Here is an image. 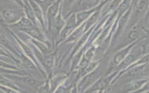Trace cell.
<instances>
[{
	"label": "cell",
	"instance_id": "obj_1",
	"mask_svg": "<svg viewBox=\"0 0 149 93\" xmlns=\"http://www.w3.org/2000/svg\"><path fill=\"white\" fill-rule=\"evenodd\" d=\"M22 14L20 10L10 8L2 9L1 12L2 19L8 23H13L19 20L21 17Z\"/></svg>",
	"mask_w": 149,
	"mask_h": 93
},
{
	"label": "cell",
	"instance_id": "obj_2",
	"mask_svg": "<svg viewBox=\"0 0 149 93\" xmlns=\"http://www.w3.org/2000/svg\"><path fill=\"white\" fill-rule=\"evenodd\" d=\"M15 26L24 31L33 27L30 20L26 18H22Z\"/></svg>",
	"mask_w": 149,
	"mask_h": 93
},
{
	"label": "cell",
	"instance_id": "obj_3",
	"mask_svg": "<svg viewBox=\"0 0 149 93\" xmlns=\"http://www.w3.org/2000/svg\"><path fill=\"white\" fill-rule=\"evenodd\" d=\"M108 83V81L107 79H101L99 80L97 83H95L91 88L89 90L90 92H92L93 91H95L97 90H102L105 88Z\"/></svg>",
	"mask_w": 149,
	"mask_h": 93
},
{
	"label": "cell",
	"instance_id": "obj_4",
	"mask_svg": "<svg viewBox=\"0 0 149 93\" xmlns=\"http://www.w3.org/2000/svg\"><path fill=\"white\" fill-rule=\"evenodd\" d=\"M97 74L98 73H97L96 72H93L88 74L87 77H86L81 83V88H85L88 85H89L92 81H93L95 80Z\"/></svg>",
	"mask_w": 149,
	"mask_h": 93
},
{
	"label": "cell",
	"instance_id": "obj_5",
	"mask_svg": "<svg viewBox=\"0 0 149 93\" xmlns=\"http://www.w3.org/2000/svg\"><path fill=\"white\" fill-rule=\"evenodd\" d=\"M58 6H59V1L56 2L54 4H53L49 9L48 12V19L49 22L53 19V18L55 16L57 11L58 10Z\"/></svg>",
	"mask_w": 149,
	"mask_h": 93
},
{
	"label": "cell",
	"instance_id": "obj_6",
	"mask_svg": "<svg viewBox=\"0 0 149 93\" xmlns=\"http://www.w3.org/2000/svg\"><path fill=\"white\" fill-rule=\"evenodd\" d=\"M8 77H11L12 78H16L17 80L21 81L24 84L28 85H34L36 83V81L34 79L29 77H14L12 76H7Z\"/></svg>",
	"mask_w": 149,
	"mask_h": 93
},
{
	"label": "cell",
	"instance_id": "obj_7",
	"mask_svg": "<svg viewBox=\"0 0 149 93\" xmlns=\"http://www.w3.org/2000/svg\"><path fill=\"white\" fill-rule=\"evenodd\" d=\"M94 9H91L89 11H84V12H81L79 13L77 16V23H80L83 20H84L86 19H87L90 15L93 12Z\"/></svg>",
	"mask_w": 149,
	"mask_h": 93
},
{
	"label": "cell",
	"instance_id": "obj_8",
	"mask_svg": "<svg viewBox=\"0 0 149 93\" xmlns=\"http://www.w3.org/2000/svg\"><path fill=\"white\" fill-rule=\"evenodd\" d=\"M0 84L2 85L3 87H9L12 89H16V86L8 78L0 75Z\"/></svg>",
	"mask_w": 149,
	"mask_h": 93
},
{
	"label": "cell",
	"instance_id": "obj_9",
	"mask_svg": "<svg viewBox=\"0 0 149 93\" xmlns=\"http://www.w3.org/2000/svg\"><path fill=\"white\" fill-rule=\"evenodd\" d=\"M26 4L24 5V9L26 13L28 16V17L32 21L34 22L35 21V17H34V13L33 12V10L31 6L27 3V2H24Z\"/></svg>",
	"mask_w": 149,
	"mask_h": 93
},
{
	"label": "cell",
	"instance_id": "obj_10",
	"mask_svg": "<svg viewBox=\"0 0 149 93\" xmlns=\"http://www.w3.org/2000/svg\"><path fill=\"white\" fill-rule=\"evenodd\" d=\"M25 31L34 37L37 38L38 39H41L42 38L41 34H40V32L39 31V30L34 27H31L29 30H26Z\"/></svg>",
	"mask_w": 149,
	"mask_h": 93
},
{
	"label": "cell",
	"instance_id": "obj_11",
	"mask_svg": "<svg viewBox=\"0 0 149 93\" xmlns=\"http://www.w3.org/2000/svg\"><path fill=\"white\" fill-rule=\"evenodd\" d=\"M30 2L31 5V6H32L31 8L33 10L34 15H36L38 17V19L41 20V10L40 9L39 7L34 2L30 1Z\"/></svg>",
	"mask_w": 149,
	"mask_h": 93
},
{
	"label": "cell",
	"instance_id": "obj_12",
	"mask_svg": "<svg viewBox=\"0 0 149 93\" xmlns=\"http://www.w3.org/2000/svg\"><path fill=\"white\" fill-rule=\"evenodd\" d=\"M127 51H128V49L123 50V51L118 52L116 55V56H115L114 59H113V61H114L115 64H117V63H119L120 62V60H122L123 59V58L125 57V56L127 53Z\"/></svg>",
	"mask_w": 149,
	"mask_h": 93
},
{
	"label": "cell",
	"instance_id": "obj_13",
	"mask_svg": "<svg viewBox=\"0 0 149 93\" xmlns=\"http://www.w3.org/2000/svg\"><path fill=\"white\" fill-rule=\"evenodd\" d=\"M54 27L55 29L59 31L63 25V22L61 17L60 15H58L54 20Z\"/></svg>",
	"mask_w": 149,
	"mask_h": 93
},
{
	"label": "cell",
	"instance_id": "obj_14",
	"mask_svg": "<svg viewBox=\"0 0 149 93\" xmlns=\"http://www.w3.org/2000/svg\"><path fill=\"white\" fill-rule=\"evenodd\" d=\"M147 3L145 1H141L137 8V12L138 13H143L147 8Z\"/></svg>",
	"mask_w": 149,
	"mask_h": 93
},
{
	"label": "cell",
	"instance_id": "obj_15",
	"mask_svg": "<svg viewBox=\"0 0 149 93\" xmlns=\"http://www.w3.org/2000/svg\"><path fill=\"white\" fill-rule=\"evenodd\" d=\"M134 58V56L133 55H130L127 56L123 60V62L122 63V66H126L129 65L130 63H131Z\"/></svg>",
	"mask_w": 149,
	"mask_h": 93
},
{
	"label": "cell",
	"instance_id": "obj_16",
	"mask_svg": "<svg viewBox=\"0 0 149 93\" xmlns=\"http://www.w3.org/2000/svg\"><path fill=\"white\" fill-rule=\"evenodd\" d=\"M97 17H98V13H95L94 15H93L90 18V19L88 20V22L87 23V27H89L90 26H91L93 23H94L95 20H97Z\"/></svg>",
	"mask_w": 149,
	"mask_h": 93
},
{
	"label": "cell",
	"instance_id": "obj_17",
	"mask_svg": "<svg viewBox=\"0 0 149 93\" xmlns=\"http://www.w3.org/2000/svg\"><path fill=\"white\" fill-rule=\"evenodd\" d=\"M138 37V32L136 30H133L131 33H130L128 38L130 41L134 40Z\"/></svg>",
	"mask_w": 149,
	"mask_h": 93
},
{
	"label": "cell",
	"instance_id": "obj_18",
	"mask_svg": "<svg viewBox=\"0 0 149 93\" xmlns=\"http://www.w3.org/2000/svg\"><path fill=\"white\" fill-rule=\"evenodd\" d=\"M0 90L3 92V93H17L15 91L12 90V88H7L6 87H2L0 86Z\"/></svg>",
	"mask_w": 149,
	"mask_h": 93
},
{
	"label": "cell",
	"instance_id": "obj_19",
	"mask_svg": "<svg viewBox=\"0 0 149 93\" xmlns=\"http://www.w3.org/2000/svg\"><path fill=\"white\" fill-rule=\"evenodd\" d=\"M23 64L25 66L29 67V68H34V67L33 63L27 58H24L23 59Z\"/></svg>",
	"mask_w": 149,
	"mask_h": 93
},
{
	"label": "cell",
	"instance_id": "obj_20",
	"mask_svg": "<svg viewBox=\"0 0 149 93\" xmlns=\"http://www.w3.org/2000/svg\"><path fill=\"white\" fill-rule=\"evenodd\" d=\"M141 83H141V82H140V81H139V82H136V83H132V84H130V85H128L127 89H128L129 90H133V89H134V88L136 89V88L139 87L140 86V85L141 84Z\"/></svg>",
	"mask_w": 149,
	"mask_h": 93
},
{
	"label": "cell",
	"instance_id": "obj_21",
	"mask_svg": "<svg viewBox=\"0 0 149 93\" xmlns=\"http://www.w3.org/2000/svg\"><path fill=\"white\" fill-rule=\"evenodd\" d=\"M22 46H23V48L24 49V51L26 52V53L30 56H32V53H31V51L30 50V48H29L27 46H26L25 45H23L22 44Z\"/></svg>",
	"mask_w": 149,
	"mask_h": 93
},
{
	"label": "cell",
	"instance_id": "obj_22",
	"mask_svg": "<svg viewBox=\"0 0 149 93\" xmlns=\"http://www.w3.org/2000/svg\"><path fill=\"white\" fill-rule=\"evenodd\" d=\"M0 43L4 45H8V41L3 35H0Z\"/></svg>",
	"mask_w": 149,
	"mask_h": 93
},
{
	"label": "cell",
	"instance_id": "obj_23",
	"mask_svg": "<svg viewBox=\"0 0 149 93\" xmlns=\"http://www.w3.org/2000/svg\"><path fill=\"white\" fill-rule=\"evenodd\" d=\"M48 91H49V87L48 85H45L43 87L41 88L40 92V93H48Z\"/></svg>",
	"mask_w": 149,
	"mask_h": 93
},
{
	"label": "cell",
	"instance_id": "obj_24",
	"mask_svg": "<svg viewBox=\"0 0 149 93\" xmlns=\"http://www.w3.org/2000/svg\"><path fill=\"white\" fill-rule=\"evenodd\" d=\"M52 58H49L47 59V60H46V65H47V66L51 67L52 66Z\"/></svg>",
	"mask_w": 149,
	"mask_h": 93
},
{
	"label": "cell",
	"instance_id": "obj_25",
	"mask_svg": "<svg viewBox=\"0 0 149 93\" xmlns=\"http://www.w3.org/2000/svg\"><path fill=\"white\" fill-rule=\"evenodd\" d=\"M0 55H6V53L3 51V50L0 48Z\"/></svg>",
	"mask_w": 149,
	"mask_h": 93
},
{
	"label": "cell",
	"instance_id": "obj_26",
	"mask_svg": "<svg viewBox=\"0 0 149 93\" xmlns=\"http://www.w3.org/2000/svg\"><path fill=\"white\" fill-rule=\"evenodd\" d=\"M126 5V4H123V5H122V7H123V9H126V5ZM123 11H124V10H123V9H122L121 13H122ZM121 13H120V14H121Z\"/></svg>",
	"mask_w": 149,
	"mask_h": 93
},
{
	"label": "cell",
	"instance_id": "obj_27",
	"mask_svg": "<svg viewBox=\"0 0 149 93\" xmlns=\"http://www.w3.org/2000/svg\"><path fill=\"white\" fill-rule=\"evenodd\" d=\"M2 21H3V19H2V16L1 13L0 12V22H2Z\"/></svg>",
	"mask_w": 149,
	"mask_h": 93
},
{
	"label": "cell",
	"instance_id": "obj_28",
	"mask_svg": "<svg viewBox=\"0 0 149 93\" xmlns=\"http://www.w3.org/2000/svg\"><path fill=\"white\" fill-rule=\"evenodd\" d=\"M72 93H77V92H76V90L75 88H74V89L72 90Z\"/></svg>",
	"mask_w": 149,
	"mask_h": 93
},
{
	"label": "cell",
	"instance_id": "obj_29",
	"mask_svg": "<svg viewBox=\"0 0 149 93\" xmlns=\"http://www.w3.org/2000/svg\"><path fill=\"white\" fill-rule=\"evenodd\" d=\"M100 93H101V92H100Z\"/></svg>",
	"mask_w": 149,
	"mask_h": 93
}]
</instances>
